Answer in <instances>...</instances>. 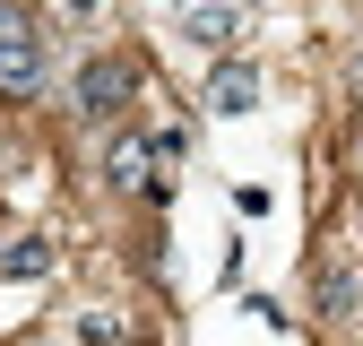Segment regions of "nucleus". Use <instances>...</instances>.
<instances>
[{"mask_svg":"<svg viewBox=\"0 0 363 346\" xmlns=\"http://www.w3.org/2000/svg\"><path fill=\"white\" fill-rule=\"evenodd\" d=\"M147 156H156L147 139H113V156H104V173H113L121 191H147Z\"/></svg>","mask_w":363,"mask_h":346,"instance_id":"4","label":"nucleus"},{"mask_svg":"<svg viewBox=\"0 0 363 346\" xmlns=\"http://www.w3.org/2000/svg\"><path fill=\"white\" fill-rule=\"evenodd\" d=\"M234 35H242V18L225 9V0H208V9H191V43H208V52H225Z\"/></svg>","mask_w":363,"mask_h":346,"instance_id":"5","label":"nucleus"},{"mask_svg":"<svg viewBox=\"0 0 363 346\" xmlns=\"http://www.w3.org/2000/svg\"><path fill=\"white\" fill-rule=\"evenodd\" d=\"M78 337H86V346H121V320H113V312H78Z\"/></svg>","mask_w":363,"mask_h":346,"instance_id":"7","label":"nucleus"},{"mask_svg":"<svg viewBox=\"0 0 363 346\" xmlns=\"http://www.w3.org/2000/svg\"><path fill=\"white\" fill-rule=\"evenodd\" d=\"M43 269H52V242L43 234H18L9 251H0V277H43Z\"/></svg>","mask_w":363,"mask_h":346,"instance_id":"6","label":"nucleus"},{"mask_svg":"<svg viewBox=\"0 0 363 346\" xmlns=\"http://www.w3.org/2000/svg\"><path fill=\"white\" fill-rule=\"evenodd\" d=\"M199 104L225 113V121L251 113V104H259V69H251V61H216V78H208V96H199Z\"/></svg>","mask_w":363,"mask_h":346,"instance_id":"3","label":"nucleus"},{"mask_svg":"<svg viewBox=\"0 0 363 346\" xmlns=\"http://www.w3.org/2000/svg\"><path fill=\"white\" fill-rule=\"evenodd\" d=\"M0 96H43V35L18 0H0Z\"/></svg>","mask_w":363,"mask_h":346,"instance_id":"1","label":"nucleus"},{"mask_svg":"<svg viewBox=\"0 0 363 346\" xmlns=\"http://www.w3.org/2000/svg\"><path fill=\"white\" fill-rule=\"evenodd\" d=\"M69 96H78V113H86V121H113V113L130 104V61H86Z\"/></svg>","mask_w":363,"mask_h":346,"instance_id":"2","label":"nucleus"}]
</instances>
